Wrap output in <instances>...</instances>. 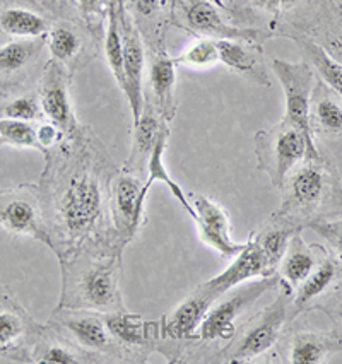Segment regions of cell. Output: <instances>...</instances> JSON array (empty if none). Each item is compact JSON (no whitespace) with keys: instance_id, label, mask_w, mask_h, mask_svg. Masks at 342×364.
Here are the masks:
<instances>
[{"instance_id":"6da1fadb","label":"cell","mask_w":342,"mask_h":364,"mask_svg":"<svg viewBox=\"0 0 342 364\" xmlns=\"http://www.w3.org/2000/svg\"><path fill=\"white\" fill-rule=\"evenodd\" d=\"M45 159L40 200L48 248L58 260L86 245L125 252L109 210L113 178L120 168L95 130L81 124Z\"/></svg>"},{"instance_id":"7a4b0ae2","label":"cell","mask_w":342,"mask_h":364,"mask_svg":"<svg viewBox=\"0 0 342 364\" xmlns=\"http://www.w3.org/2000/svg\"><path fill=\"white\" fill-rule=\"evenodd\" d=\"M122 258V250L95 245L60 258L62 291L57 308L98 313L127 310L120 287Z\"/></svg>"},{"instance_id":"3957f363","label":"cell","mask_w":342,"mask_h":364,"mask_svg":"<svg viewBox=\"0 0 342 364\" xmlns=\"http://www.w3.org/2000/svg\"><path fill=\"white\" fill-rule=\"evenodd\" d=\"M281 205L272 218L294 230H310L316 223L342 214V180L336 163L324 147L289 173L279 188Z\"/></svg>"},{"instance_id":"277c9868","label":"cell","mask_w":342,"mask_h":364,"mask_svg":"<svg viewBox=\"0 0 342 364\" xmlns=\"http://www.w3.org/2000/svg\"><path fill=\"white\" fill-rule=\"evenodd\" d=\"M279 276H270L233 287L216 299L202 320L196 342L188 347L181 358V363H214L216 355L233 341L238 332L242 316L264 294L270 291H279Z\"/></svg>"},{"instance_id":"5b68a950","label":"cell","mask_w":342,"mask_h":364,"mask_svg":"<svg viewBox=\"0 0 342 364\" xmlns=\"http://www.w3.org/2000/svg\"><path fill=\"white\" fill-rule=\"evenodd\" d=\"M293 310V293L279 287V294L260 311L240 323L233 341L214 359L216 364L253 363L262 355H270L288 327L296 320Z\"/></svg>"},{"instance_id":"8992f818","label":"cell","mask_w":342,"mask_h":364,"mask_svg":"<svg viewBox=\"0 0 342 364\" xmlns=\"http://www.w3.org/2000/svg\"><path fill=\"white\" fill-rule=\"evenodd\" d=\"M257 166L265 173L272 187L281 188L286 178L298 164L310 156L320 152V142L310 137L294 125L282 118L279 124L270 129L259 130L253 137Z\"/></svg>"},{"instance_id":"52a82bcc","label":"cell","mask_w":342,"mask_h":364,"mask_svg":"<svg viewBox=\"0 0 342 364\" xmlns=\"http://www.w3.org/2000/svg\"><path fill=\"white\" fill-rule=\"evenodd\" d=\"M327 0H243L238 12L247 26L259 28L269 38L303 35Z\"/></svg>"},{"instance_id":"ba28073f","label":"cell","mask_w":342,"mask_h":364,"mask_svg":"<svg viewBox=\"0 0 342 364\" xmlns=\"http://www.w3.org/2000/svg\"><path fill=\"white\" fill-rule=\"evenodd\" d=\"M214 301L216 298L208 287L201 284L175 310L163 315L158 320L159 338L156 353L161 354L168 363H181L183 354L196 342L198 327Z\"/></svg>"},{"instance_id":"9c48e42d","label":"cell","mask_w":342,"mask_h":364,"mask_svg":"<svg viewBox=\"0 0 342 364\" xmlns=\"http://www.w3.org/2000/svg\"><path fill=\"white\" fill-rule=\"evenodd\" d=\"M173 24L196 38L245 40L264 43L269 35L259 28L231 24L213 0H173Z\"/></svg>"},{"instance_id":"30bf717a","label":"cell","mask_w":342,"mask_h":364,"mask_svg":"<svg viewBox=\"0 0 342 364\" xmlns=\"http://www.w3.org/2000/svg\"><path fill=\"white\" fill-rule=\"evenodd\" d=\"M48 323L69 333L79 346L100 358L103 364H130L125 350L109 333L103 313L55 308Z\"/></svg>"},{"instance_id":"8fae6325","label":"cell","mask_w":342,"mask_h":364,"mask_svg":"<svg viewBox=\"0 0 342 364\" xmlns=\"http://www.w3.org/2000/svg\"><path fill=\"white\" fill-rule=\"evenodd\" d=\"M342 353V336L336 328L319 330L294 320L270 353V361L284 364H322Z\"/></svg>"},{"instance_id":"7c38bea8","label":"cell","mask_w":342,"mask_h":364,"mask_svg":"<svg viewBox=\"0 0 342 364\" xmlns=\"http://www.w3.org/2000/svg\"><path fill=\"white\" fill-rule=\"evenodd\" d=\"M118 24L122 33V46H124V70H125V91L124 96L130 109L132 125L139 122L144 112V91H146V70H147V48L139 28L135 26L132 16L125 9L124 0H117Z\"/></svg>"},{"instance_id":"4fadbf2b","label":"cell","mask_w":342,"mask_h":364,"mask_svg":"<svg viewBox=\"0 0 342 364\" xmlns=\"http://www.w3.org/2000/svg\"><path fill=\"white\" fill-rule=\"evenodd\" d=\"M142 176L118 169L112 183V223L117 240L127 248L132 243L137 232L146 224V200L142 198Z\"/></svg>"},{"instance_id":"5bb4252c","label":"cell","mask_w":342,"mask_h":364,"mask_svg":"<svg viewBox=\"0 0 342 364\" xmlns=\"http://www.w3.org/2000/svg\"><path fill=\"white\" fill-rule=\"evenodd\" d=\"M41 328L12 298L9 289H0V358L33 363V349Z\"/></svg>"},{"instance_id":"9a60e30c","label":"cell","mask_w":342,"mask_h":364,"mask_svg":"<svg viewBox=\"0 0 342 364\" xmlns=\"http://www.w3.org/2000/svg\"><path fill=\"white\" fill-rule=\"evenodd\" d=\"M0 226L9 235L35 238L48 247L40 188L24 185L0 192Z\"/></svg>"},{"instance_id":"2e32d148","label":"cell","mask_w":342,"mask_h":364,"mask_svg":"<svg viewBox=\"0 0 342 364\" xmlns=\"http://www.w3.org/2000/svg\"><path fill=\"white\" fill-rule=\"evenodd\" d=\"M272 72L281 82L286 100V120L298 125L306 135L314 137L310 129V101L314 92L316 75L314 69L303 60L289 62L282 58H274ZM315 139V137H314ZM319 141V139H316Z\"/></svg>"},{"instance_id":"e0dca14e","label":"cell","mask_w":342,"mask_h":364,"mask_svg":"<svg viewBox=\"0 0 342 364\" xmlns=\"http://www.w3.org/2000/svg\"><path fill=\"white\" fill-rule=\"evenodd\" d=\"M98 46L100 41L86 28L70 19L53 23L46 35V48L52 60L60 63L73 75L86 69L98 57Z\"/></svg>"},{"instance_id":"ac0fdd59","label":"cell","mask_w":342,"mask_h":364,"mask_svg":"<svg viewBox=\"0 0 342 364\" xmlns=\"http://www.w3.org/2000/svg\"><path fill=\"white\" fill-rule=\"evenodd\" d=\"M73 77L74 75L63 69L60 63L50 58L43 69L40 92H38L43 118L57 125L65 135L73 134L81 125L75 117L73 98H70Z\"/></svg>"},{"instance_id":"d6986e66","label":"cell","mask_w":342,"mask_h":364,"mask_svg":"<svg viewBox=\"0 0 342 364\" xmlns=\"http://www.w3.org/2000/svg\"><path fill=\"white\" fill-rule=\"evenodd\" d=\"M107 327L118 346L125 350L130 364H144L156 353L159 338L158 321H149L139 313H103Z\"/></svg>"},{"instance_id":"ffe728a7","label":"cell","mask_w":342,"mask_h":364,"mask_svg":"<svg viewBox=\"0 0 342 364\" xmlns=\"http://www.w3.org/2000/svg\"><path fill=\"white\" fill-rule=\"evenodd\" d=\"M176 69L178 65L166 48L147 52L144 107L154 109L156 115L166 124H171L176 115Z\"/></svg>"},{"instance_id":"44dd1931","label":"cell","mask_w":342,"mask_h":364,"mask_svg":"<svg viewBox=\"0 0 342 364\" xmlns=\"http://www.w3.org/2000/svg\"><path fill=\"white\" fill-rule=\"evenodd\" d=\"M276 274L277 267L270 262V258L265 255L264 250L250 236V238L245 241L243 248L233 257V262H231L225 272L205 281L204 286L208 287L214 298L219 299L228 291L243 284V282L276 276Z\"/></svg>"},{"instance_id":"7402d4cb","label":"cell","mask_w":342,"mask_h":364,"mask_svg":"<svg viewBox=\"0 0 342 364\" xmlns=\"http://www.w3.org/2000/svg\"><path fill=\"white\" fill-rule=\"evenodd\" d=\"M190 202L196 209V226L201 240L221 257H235L245 243H236L231 238V218L219 202L202 193H188Z\"/></svg>"},{"instance_id":"603a6c76","label":"cell","mask_w":342,"mask_h":364,"mask_svg":"<svg viewBox=\"0 0 342 364\" xmlns=\"http://www.w3.org/2000/svg\"><path fill=\"white\" fill-rule=\"evenodd\" d=\"M342 287V262L332 253L324 258L310 277L293 293V310L296 316L320 311L333 294Z\"/></svg>"},{"instance_id":"cb8c5ba5","label":"cell","mask_w":342,"mask_h":364,"mask_svg":"<svg viewBox=\"0 0 342 364\" xmlns=\"http://www.w3.org/2000/svg\"><path fill=\"white\" fill-rule=\"evenodd\" d=\"M327 255L328 250L325 248V245L306 243L301 232H296L288 243V248L277 267L281 286L294 293Z\"/></svg>"},{"instance_id":"d4e9b609","label":"cell","mask_w":342,"mask_h":364,"mask_svg":"<svg viewBox=\"0 0 342 364\" xmlns=\"http://www.w3.org/2000/svg\"><path fill=\"white\" fill-rule=\"evenodd\" d=\"M218 50L219 62L225 63L231 72L243 75L259 86H272L262 43L245 40H218Z\"/></svg>"},{"instance_id":"484cf974","label":"cell","mask_w":342,"mask_h":364,"mask_svg":"<svg viewBox=\"0 0 342 364\" xmlns=\"http://www.w3.org/2000/svg\"><path fill=\"white\" fill-rule=\"evenodd\" d=\"M33 363L41 364H103L100 358L86 350L67 332L46 323L33 349Z\"/></svg>"},{"instance_id":"4316f807","label":"cell","mask_w":342,"mask_h":364,"mask_svg":"<svg viewBox=\"0 0 342 364\" xmlns=\"http://www.w3.org/2000/svg\"><path fill=\"white\" fill-rule=\"evenodd\" d=\"M124 4L144 38L147 52L163 50L166 31L173 24V0H124Z\"/></svg>"},{"instance_id":"83f0119b","label":"cell","mask_w":342,"mask_h":364,"mask_svg":"<svg viewBox=\"0 0 342 364\" xmlns=\"http://www.w3.org/2000/svg\"><path fill=\"white\" fill-rule=\"evenodd\" d=\"M308 118L315 139L342 137V100L319 77L311 92Z\"/></svg>"},{"instance_id":"f1b7e54d","label":"cell","mask_w":342,"mask_h":364,"mask_svg":"<svg viewBox=\"0 0 342 364\" xmlns=\"http://www.w3.org/2000/svg\"><path fill=\"white\" fill-rule=\"evenodd\" d=\"M170 135H171L170 124H163L161 130H159L158 141H156L154 149H153V152H151V158H149V161H147L146 180H144V185H142L141 196L146 200L151 187H153L156 181H161V183H164L168 188H170L171 196L178 200V204L181 207H183V210L188 214V218L192 219V221H196L197 214H196V209H193L192 202H190L188 193H185V190L181 188L175 180H173L170 173H168L166 166H164L163 159H164V152H166L168 139H170Z\"/></svg>"},{"instance_id":"f546056e","label":"cell","mask_w":342,"mask_h":364,"mask_svg":"<svg viewBox=\"0 0 342 364\" xmlns=\"http://www.w3.org/2000/svg\"><path fill=\"white\" fill-rule=\"evenodd\" d=\"M163 124H166V122H163L156 115L154 109L144 107L142 117L139 118L137 124L132 125V149H130L129 158L120 166L124 171L134 173L139 176L146 175L147 161L151 158V152L154 149Z\"/></svg>"},{"instance_id":"4dcf8cb0","label":"cell","mask_w":342,"mask_h":364,"mask_svg":"<svg viewBox=\"0 0 342 364\" xmlns=\"http://www.w3.org/2000/svg\"><path fill=\"white\" fill-rule=\"evenodd\" d=\"M289 40H293L296 43L301 58L308 65L311 67L315 72V75L322 82L327 84L328 87L336 92L337 96L342 100V65L339 62H336L333 58L324 50V46H320L314 38L305 36V35H294Z\"/></svg>"},{"instance_id":"1f68e13d","label":"cell","mask_w":342,"mask_h":364,"mask_svg":"<svg viewBox=\"0 0 342 364\" xmlns=\"http://www.w3.org/2000/svg\"><path fill=\"white\" fill-rule=\"evenodd\" d=\"M303 35L314 38L333 60L342 65V21L337 14V0H327L324 4L319 16L311 21Z\"/></svg>"},{"instance_id":"d6a6232c","label":"cell","mask_w":342,"mask_h":364,"mask_svg":"<svg viewBox=\"0 0 342 364\" xmlns=\"http://www.w3.org/2000/svg\"><path fill=\"white\" fill-rule=\"evenodd\" d=\"M50 21L40 12L26 7H7L0 12V29L6 35L26 40V38H45L50 31Z\"/></svg>"},{"instance_id":"836d02e7","label":"cell","mask_w":342,"mask_h":364,"mask_svg":"<svg viewBox=\"0 0 342 364\" xmlns=\"http://www.w3.org/2000/svg\"><path fill=\"white\" fill-rule=\"evenodd\" d=\"M46 46L45 38H26L14 40L0 45V72L4 74H18L26 70L33 62L41 55Z\"/></svg>"},{"instance_id":"e575fe53","label":"cell","mask_w":342,"mask_h":364,"mask_svg":"<svg viewBox=\"0 0 342 364\" xmlns=\"http://www.w3.org/2000/svg\"><path fill=\"white\" fill-rule=\"evenodd\" d=\"M296 232H301L294 230L293 226L286 224L284 221L276 218L267 219V223L262 224L259 230L252 231V238L255 240V243L264 250L265 255L270 258L274 265L279 267V262L282 255H284L286 248H288V243L291 241Z\"/></svg>"},{"instance_id":"d590c367","label":"cell","mask_w":342,"mask_h":364,"mask_svg":"<svg viewBox=\"0 0 342 364\" xmlns=\"http://www.w3.org/2000/svg\"><path fill=\"white\" fill-rule=\"evenodd\" d=\"M103 55L113 79L120 87V91H125V70H124V46H122V33L120 24H118L117 14V0H113L109 7V14L103 35Z\"/></svg>"},{"instance_id":"8d00e7d4","label":"cell","mask_w":342,"mask_h":364,"mask_svg":"<svg viewBox=\"0 0 342 364\" xmlns=\"http://www.w3.org/2000/svg\"><path fill=\"white\" fill-rule=\"evenodd\" d=\"M175 63L181 69L208 70L219 63L218 40L210 38H196L180 55H176Z\"/></svg>"},{"instance_id":"74e56055","label":"cell","mask_w":342,"mask_h":364,"mask_svg":"<svg viewBox=\"0 0 342 364\" xmlns=\"http://www.w3.org/2000/svg\"><path fill=\"white\" fill-rule=\"evenodd\" d=\"M112 2L113 0H73L75 16H78L75 23L86 28L100 43L103 41Z\"/></svg>"},{"instance_id":"f35d334b","label":"cell","mask_w":342,"mask_h":364,"mask_svg":"<svg viewBox=\"0 0 342 364\" xmlns=\"http://www.w3.org/2000/svg\"><path fill=\"white\" fill-rule=\"evenodd\" d=\"M2 146L40 151L36 141V125L31 122L0 118V147Z\"/></svg>"},{"instance_id":"ab89813d","label":"cell","mask_w":342,"mask_h":364,"mask_svg":"<svg viewBox=\"0 0 342 364\" xmlns=\"http://www.w3.org/2000/svg\"><path fill=\"white\" fill-rule=\"evenodd\" d=\"M4 118H12V120H23V122H41L45 120L43 112H41L40 100L38 96L26 95L14 98L6 105L2 109Z\"/></svg>"},{"instance_id":"60d3db41","label":"cell","mask_w":342,"mask_h":364,"mask_svg":"<svg viewBox=\"0 0 342 364\" xmlns=\"http://www.w3.org/2000/svg\"><path fill=\"white\" fill-rule=\"evenodd\" d=\"M310 230L322 236L328 253H332L337 260L342 262V214L337 215V218L327 219V221L316 223L314 226H310Z\"/></svg>"},{"instance_id":"b9f144b4","label":"cell","mask_w":342,"mask_h":364,"mask_svg":"<svg viewBox=\"0 0 342 364\" xmlns=\"http://www.w3.org/2000/svg\"><path fill=\"white\" fill-rule=\"evenodd\" d=\"M63 139H65V134L57 125L52 124V122L41 120L36 124V141L43 154L52 151L53 147H57Z\"/></svg>"},{"instance_id":"7bdbcfd3","label":"cell","mask_w":342,"mask_h":364,"mask_svg":"<svg viewBox=\"0 0 342 364\" xmlns=\"http://www.w3.org/2000/svg\"><path fill=\"white\" fill-rule=\"evenodd\" d=\"M320 311H324L325 315L328 316L333 328L342 336V287L324 304L322 308H320Z\"/></svg>"},{"instance_id":"ee69618b","label":"cell","mask_w":342,"mask_h":364,"mask_svg":"<svg viewBox=\"0 0 342 364\" xmlns=\"http://www.w3.org/2000/svg\"><path fill=\"white\" fill-rule=\"evenodd\" d=\"M213 2L225 12H230V14L238 12V0H213Z\"/></svg>"},{"instance_id":"f6af8a7d","label":"cell","mask_w":342,"mask_h":364,"mask_svg":"<svg viewBox=\"0 0 342 364\" xmlns=\"http://www.w3.org/2000/svg\"><path fill=\"white\" fill-rule=\"evenodd\" d=\"M43 2H45V6L48 7L50 11H57L58 7H60L62 0H43Z\"/></svg>"},{"instance_id":"bcb514c9","label":"cell","mask_w":342,"mask_h":364,"mask_svg":"<svg viewBox=\"0 0 342 364\" xmlns=\"http://www.w3.org/2000/svg\"><path fill=\"white\" fill-rule=\"evenodd\" d=\"M337 14H339V18L342 21V4L337 2Z\"/></svg>"}]
</instances>
